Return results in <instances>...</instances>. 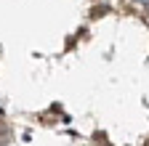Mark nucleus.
<instances>
[{
  "instance_id": "f03ea898",
  "label": "nucleus",
  "mask_w": 149,
  "mask_h": 146,
  "mask_svg": "<svg viewBox=\"0 0 149 146\" xmlns=\"http://www.w3.org/2000/svg\"><path fill=\"white\" fill-rule=\"evenodd\" d=\"M139 3H141V6H149V0H139Z\"/></svg>"
},
{
  "instance_id": "f257e3e1",
  "label": "nucleus",
  "mask_w": 149,
  "mask_h": 146,
  "mask_svg": "<svg viewBox=\"0 0 149 146\" xmlns=\"http://www.w3.org/2000/svg\"><path fill=\"white\" fill-rule=\"evenodd\" d=\"M8 141H11V130H8L6 125H0V146H6Z\"/></svg>"
}]
</instances>
